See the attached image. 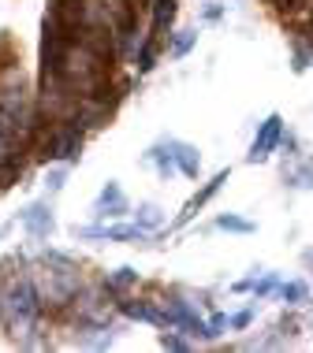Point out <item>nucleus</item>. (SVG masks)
I'll return each instance as SVG.
<instances>
[{"label": "nucleus", "mask_w": 313, "mask_h": 353, "mask_svg": "<svg viewBox=\"0 0 313 353\" xmlns=\"http://www.w3.org/2000/svg\"><path fill=\"white\" fill-rule=\"evenodd\" d=\"M135 279H138V275L131 272V268H120L116 275H112V286H131V283H135Z\"/></svg>", "instance_id": "11"}, {"label": "nucleus", "mask_w": 313, "mask_h": 353, "mask_svg": "<svg viewBox=\"0 0 313 353\" xmlns=\"http://www.w3.org/2000/svg\"><path fill=\"white\" fill-rule=\"evenodd\" d=\"M86 238H108V242H131V238H142L146 227H90L82 231Z\"/></svg>", "instance_id": "4"}, {"label": "nucleus", "mask_w": 313, "mask_h": 353, "mask_svg": "<svg viewBox=\"0 0 313 353\" xmlns=\"http://www.w3.org/2000/svg\"><path fill=\"white\" fill-rule=\"evenodd\" d=\"M157 223H160V212L153 205H146V208H142V227H157Z\"/></svg>", "instance_id": "12"}, {"label": "nucleus", "mask_w": 313, "mask_h": 353, "mask_svg": "<svg viewBox=\"0 0 313 353\" xmlns=\"http://www.w3.org/2000/svg\"><path fill=\"white\" fill-rule=\"evenodd\" d=\"M306 264H313V250H306Z\"/></svg>", "instance_id": "17"}, {"label": "nucleus", "mask_w": 313, "mask_h": 353, "mask_svg": "<svg viewBox=\"0 0 313 353\" xmlns=\"http://www.w3.org/2000/svg\"><path fill=\"white\" fill-rule=\"evenodd\" d=\"M272 286H276V279H265V283H258V294H269Z\"/></svg>", "instance_id": "16"}, {"label": "nucleus", "mask_w": 313, "mask_h": 353, "mask_svg": "<svg viewBox=\"0 0 313 353\" xmlns=\"http://www.w3.org/2000/svg\"><path fill=\"white\" fill-rule=\"evenodd\" d=\"M123 312L135 316V320H149V323H172L168 312H160V309H153V305H146V301H127V305H123Z\"/></svg>", "instance_id": "6"}, {"label": "nucleus", "mask_w": 313, "mask_h": 353, "mask_svg": "<svg viewBox=\"0 0 313 353\" xmlns=\"http://www.w3.org/2000/svg\"><path fill=\"white\" fill-rule=\"evenodd\" d=\"M176 152H172V157L179 160V168H183L187 171V175H198V152L191 149V145H179V141H176V145H172Z\"/></svg>", "instance_id": "8"}, {"label": "nucleus", "mask_w": 313, "mask_h": 353, "mask_svg": "<svg viewBox=\"0 0 313 353\" xmlns=\"http://www.w3.org/2000/svg\"><path fill=\"white\" fill-rule=\"evenodd\" d=\"M123 212H127V205H123L120 186L108 183V186L101 190V197H97V216H123Z\"/></svg>", "instance_id": "3"}, {"label": "nucleus", "mask_w": 313, "mask_h": 353, "mask_svg": "<svg viewBox=\"0 0 313 353\" xmlns=\"http://www.w3.org/2000/svg\"><path fill=\"white\" fill-rule=\"evenodd\" d=\"M224 183H227V171H220V175H216V179H213V183H205V190H202V194H194V197H191V201H187V208H183V216H179V223H187V219H191V216L198 212V208H202V205L209 201V197H213V194H216V190H220V186H224Z\"/></svg>", "instance_id": "5"}, {"label": "nucleus", "mask_w": 313, "mask_h": 353, "mask_svg": "<svg viewBox=\"0 0 313 353\" xmlns=\"http://www.w3.org/2000/svg\"><path fill=\"white\" fill-rule=\"evenodd\" d=\"M23 223H26V227H30V231H34V234H49V231H53V216H49V212H45V208H41V205H34V208H26V212H23Z\"/></svg>", "instance_id": "7"}, {"label": "nucleus", "mask_w": 313, "mask_h": 353, "mask_svg": "<svg viewBox=\"0 0 313 353\" xmlns=\"http://www.w3.org/2000/svg\"><path fill=\"white\" fill-rule=\"evenodd\" d=\"M160 342H164L168 350H183V346H187V342H183V339H176V335H164V339H160Z\"/></svg>", "instance_id": "14"}, {"label": "nucleus", "mask_w": 313, "mask_h": 353, "mask_svg": "<svg viewBox=\"0 0 313 353\" xmlns=\"http://www.w3.org/2000/svg\"><path fill=\"white\" fill-rule=\"evenodd\" d=\"M280 134H283V119L280 116H269L261 123V130H258V138H254V145H250V164H258V160H265L272 149L280 145Z\"/></svg>", "instance_id": "1"}, {"label": "nucleus", "mask_w": 313, "mask_h": 353, "mask_svg": "<svg viewBox=\"0 0 313 353\" xmlns=\"http://www.w3.org/2000/svg\"><path fill=\"white\" fill-rule=\"evenodd\" d=\"M283 301H302V298H306V286H302V283H283Z\"/></svg>", "instance_id": "10"}, {"label": "nucleus", "mask_w": 313, "mask_h": 353, "mask_svg": "<svg viewBox=\"0 0 313 353\" xmlns=\"http://www.w3.org/2000/svg\"><path fill=\"white\" fill-rule=\"evenodd\" d=\"M191 45H194V34H183V37H176V49H172V52L183 56L187 49H191Z\"/></svg>", "instance_id": "13"}, {"label": "nucleus", "mask_w": 313, "mask_h": 353, "mask_svg": "<svg viewBox=\"0 0 313 353\" xmlns=\"http://www.w3.org/2000/svg\"><path fill=\"white\" fill-rule=\"evenodd\" d=\"M231 323H235V327H246V323H250V312H239V316H235Z\"/></svg>", "instance_id": "15"}, {"label": "nucleus", "mask_w": 313, "mask_h": 353, "mask_svg": "<svg viewBox=\"0 0 313 353\" xmlns=\"http://www.w3.org/2000/svg\"><path fill=\"white\" fill-rule=\"evenodd\" d=\"M12 309H15V316H23V320H34L37 316V298H34V290H30V283H23V286H15L12 290Z\"/></svg>", "instance_id": "2"}, {"label": "nucleus", "mask_w": 313, "mask_h": 353, "mask_svg": "<svg viewBox=\"0 0 313 353\" xmlns=\"http://www.w3.org/2000/svg\"><path fill=\"white\" fill-rule=\"evenodd\" d=\"M216 227H220V231H235V234H250L254 231L250 219H239V216H220V219H216Z\"/></svg>", "instance_id": "9"}]
</instances>
